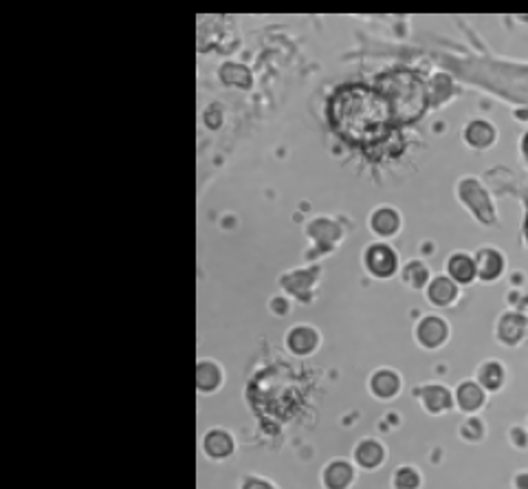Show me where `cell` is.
<instances>
[{
	"label": "cell",
	"mask_w": 528,
	"mask_h": 489,
	"mask_svg": "<svg viewBox=\"0 0 528 489\" xmlns=\"http://www.w3.org/2000/svg\"><path fill=\"white\" fill-rule=\"evenodd\" d=\"M328 119L342 139L368 153L392 139V108L376 86H339L328 102Z\"/></svg>",
	"instance_id": "obj_1"
},
{
	"label": "cell",
	"mask_w": 528,
	"mask_h": 489,
	"mask_svg": "<svg viewBox=\"0 0 528 489\" xmlns=\"http://www.w3.org/2000/svg\"><path fill=\"white\" fill-rule=\"evenodd\" d=\"M249 397L262 419L286 421L301 406V384L291 366L282 363L260 372L251 386Z\"/></svg>",
	"instance_id": "obj_2"
},
{
	"label": "cell",
	"mask_w": 528,
	"mask_h": 489,
	"mask_svg": "<svg viewBox=\"0 0 528 489\" xmlns=\"http://www.w3.org/2000/svg\"><path fill=\"white\" fill-rule=\"evenodd\" d=\"M376 89L392 108L394 123H414L427 108V86L412 69H392L379 75Z\"/></svg>",
	"instance_id": "obj_3"
},
{
	"label": "cell",
	"mask_w": 528,
	"mask_h": 489,
	"mask_svg": "<svg viewBox=\"0 0 528 489\" xmlns=\"http://www.w3.org/2000/svg\"><path fill=\"white\" fill-rule=\"evenodd\" d=\"M366 260H368V267L374 275H381V278H385V275H392L394 269H396V256L389 247L385 245H374L368 249L366 254Z\"/></svg>",
	"instance_id": "obj_4"
},
{
	"label": "cell",
	"mask_w": 528,
	"mask_h": 489,
	"mask_svg": "<svg viewBox=\"0 0 528 489\" xmlns=\"http://www.w3.org/2000/svg\"><path fill=\"white\" fill-rule=\"evenodd\" d=\"M445 337H447V324L443 320L427 318V320L421 322V326H419V340H421V344L434 348L438 344H443Z\"/></svg>",
	"instance_id": "obj_5"
},
{
	"label": "cell",
	"mask_w": 528,
	"mask_h": 489,
	"mask_svg": "<svg viewBox=\"0 0 528 489\" xmlns=\"http://www.w3.org/2000/svg\"><path fill=\"white\" fill-rule=\"evenodd\" d=\"M475 271L482 280H493L502 271V256L493 249H482L475 256Z\"/></svg>",
	"instance_id": "obj_6"
},
{
	"label": "cell",
	"mask_w": 528,
	"mask_h": 489,
	"mask_svg": "<svg viewBox=\"0 0 528 489\" xmlns=\"http://www.w3.org/2000/svg\"><path fill=\"white\" fill-rule=\"evenodd\" d=\"M315 346H317V333L313 329H306V326L293 329L291 335H288V348L297 355H306Z\"/></svg>",
	"instance_id": "obj_7"
},
{
	"label": "cell",
	"mask_w": 528,
	"mask_h": 489,
	"mask_svg": "<svg viewBox=\"0 0 528 489\" xmlns=\"http://www.w3.org/2000/svg\"><path fill=\"white\" fill-rule=\"evenodd\" d=\"M524 329H526V320L520 313H509V316H504L500 322V337L507 344H515L524 335Z\"/></svg>",
	"instance_id": "obj_8"
},
{
	"label": "cell",
	"mask_w": 528,
	"mask_h": 489,
	"mask_svg": "<svg viewBox=\"0 0 528 489\" xmlns=\"http://www.w3.org/2000/svg\"><path fill=\"white\" fill-rule=\"evenodd\" d=\"M449 273H451V278L458 280V282H471L473 275L477 273L475 271V262L469 256H464V254L451 256V260H449Z\"/></svg>",
	"instance_id": "obj_9"
},
{
	"label": "cell",
	"mask_w": 528,
	"mask_h": 489,
	"mask_svg": "<svg viewBox=\"0 0 528 489\" xmlns=\"http://www.w3.org/2000/svg\"><path fill=\"white\" fill-rule=\"evenodd\" d=\"M350 481H352V470L346 463H333L324 474V483L328 489H344L350 485Z\"/></svg>",
	"instance_id": "obj_10"
},
{
	"label": "cell",
	"mask_w": 528,
	"mask_h": 489,
	"mask_svg": "<svg viewBox=\"0 0 528 489\" xmlns=\"http://www.w3.org/2000/svg\"><path fill=\"white\" fill-rule=\"evenodd\" d=\"M231 447H234L231 436L225 434V432H211V434L205 438V449H207V454L213 456V458L227 456V454L231 452Z\"/></svg>",
	"instance_id": "obj_11"
},
{
	"label": "cell",
	"mask_w": 528,
	"mask_h": 489,
	"mask_svg": "<svg viewBox=\"0 0 528 489\" xmlns=\"http://www.w3.org/2000/svg\"><path fill=\"white\" fill-rule=\"evenodd\" d=\"M430 298L434 304H449L456 298V284L449 278H436L430 284Z\"/></svg>",
	"instance_id": "obj_12"
},
{
	"label": "cell",
	"mask_w": 528,
	"mask_h": 489,
	"mask_svg": "<svg viewBox=\"0 0 528 489\" xmlns=\"http://www.w3.org/2000/svg\"><path fill=\"white\" fill-rule=\"evenodd\" d=\"M357 461L361 463L363 467H376L379 463L383 461V449L379 443L374 441H363L357 447Z\"/></svg>",
	"instance_id": "obj_13"
},
{
	"label": "cell",
	"mask_w": 528,
	"mask_h": 489,
	"mask_svg": "<svg viewBox=\"0 0 528 489\" xmlns=\"http://www.w3.org/2000/svg\"><path fill=\"white\" fill-rule=\"evenodd\" d=\"M372 391L379 397H392L398 391V377L389 370L376 372L374 379H372Z\"/></svg>",
	"instance_id": "obj_14"
},
{
	"label": "cell",
	"mask_w": 528,
	"mask_h": 489,
	"mask_svg": "<svg viewBox=\"0 0 528 489\" xmlns=\"http://www.w3.org/2000/svg\"><path fill=\"white\" fill-rule=\"evenodd\" d=\"M482 391H480V386H475V384H462L460 386V391H458V404H460V408H464V410H475V408H480L482 406Z\"/></svg>",
	"instance_id": "obj_15"
},
{
	"label": "cell",
	"mask_w": 528,
	"mask_h": 489,
	"mask_svg": "<svg viewBox=\"0 0 528 489\" xmlns=\"http://www.w3.org/2000/svg\"><path fill=\"white\" fill-rule=\"evenodd\" d=\"M423 399H425L427 408H430L432 412H440V410L449 408V393L445 391V388H440V386L425 388V391H423Z\"/></svg>",
	"instance_id": "obj_16"
},
{
	"label": "cell",
	"mask_w": 528,
	"mask_h": 489,
	"mask_svg": "<svg viewBox=\"0 0 528 489\" xmlns=\"http://www.w3.org/2000/svg\"><path fill=\"white\" fill-rule=\"evenodd\" d=\"M493 137H495V132H493V128L489 126L486 121H473L471 126L467 128V139H469V144H473V146H486V144H491Z\"/></svg>",
	"instance_id": "obj_17"
},
{
	"label": "cell",
	"mask_w": 528,
	"mask_h": 489,
	"mask_svg": "<svg viewBox=\"0 0 528 489\" xmlns=\"http://www.w3.org/2000/svg\"><path fill=\"white\" fill-rule=\"evenodd\" d=\"M372 228L379 234H394L398 228V216L392 209H379L372 216Z\"/></svg>",
	"instance_id": "obj_18"
},
{
	"label": "cell",
	"mask_w": 528,
	"mask_h": 489,
	"mask_svg": "<svg viewBox=\"0 0 528 489\" xmlns=\"http://www.w3.org/2000/svg\"><path fill=\"white\" fill-rule=\"evenodd\" d=\"M220 381V372L213 363H200L198 366V386L200 391H213Z\"/></svg>",
	"instance_id": "obj_19"
},
{
	"label": "cell",
	"mask_w": 528,
	"mask_h": 489,
	"mask_svg": "<svg viewBox=\"0 0 528 489\" xmlns=\"http://www.w3.org/2000/svg\"><path fill=\"white\" fill-rule=\"evenodd\" d=\"M502 377H504V375H502L500 363H493V361L484 363L482 370H480V384H482V386H486V388H491V391H495V388H500Z\"/></svg>",
	"instance_id": "obj_20"
},
{
	"label": "cell",
	"mask_w": 528,
	"mask_h": 489,
	"mask_svg": "<svg viewBox=\"0 0 528 489\" xmlns=\"http://www.w3.org/2000/svg\"><path fill=\"white\" fill-rule=\"evenodd\" d=\"M403 278L412 284V286H423L427 282V267L421 265V262H410V265L405 267L403 271Z\"/></svg>",
	"instance_id": "obj_21"
},
{
	"label": "cell",
	"mask_w": 528,
	"mask_h": 489,
	"mask_svg": "<svg viewBox=\"0 0 528 489\" xmlns=\"http://www.w3.org/2000/svg\"><path fill=\"white\" fill-rule=\"evenodd\" d=\"M419 483H421V481H419V474L414 472V470L403 467V470L396 472V481H394L396 489H416Z\"/></svg>",
	"instance_id": "obj_22"
},
{
	"label": "cell",
	"mask_w": 528,
	"mask_h": 489,
	"mask_svg": "<svg viewBox=\"0 0 528 489\" xmlns=\"http://www.w3.org/2000/svg\"><path fill=\"white\" fill-rule=\"evenodd\" d=\"M243 489H273V487H271L269 483H262V481H254V479H251V481L245 483Z\"/></svg>",
	"instance_id": "obj_23"
},
{
	"label": "cell",
	"mask_w": 528,
	"mask_h": 489,
	"mask_svg": "<svg viewBox=\"0 0 528 489\" xmlns=\"http://www.w3.org/2000/svg\"><path fill=\"white\" fill-rule=\"evenodd\" d=\"M518 485H520V489H524L526 485H528V476L524 474V476H520V479H518Z\"/></svg>",
	"instance_id": "obj_24"
},
{
	"label": "cell",
	"mask_w": 528,
	"mask_h": 489,
	"mask_svg": "<svg viewBox=\"0 0 528 489\" xmlns=\"http://www.w3.org/2000/svg\"><path fill=\"white\" fill-rule=\"evenodd\" d=\"M524 153H526V157H528V135H526V139H524Z\"/></svg>",
	"instance_id": "obj_25"
},
{
	"label": "cell",
	"mask_w": 528,
	"mask_h": 489,
	"mask_svg": "<svg viewBox=\"0 0 528 489\" xmlns=\"http://www.w3.org/2000/svg\"><path fill=\"white\" fill-rule=\"evenodd\" d=\"M526 236H528V221H526Z\"/></svg>",
	"instance_id": "obj_26"
}]
</instances>
